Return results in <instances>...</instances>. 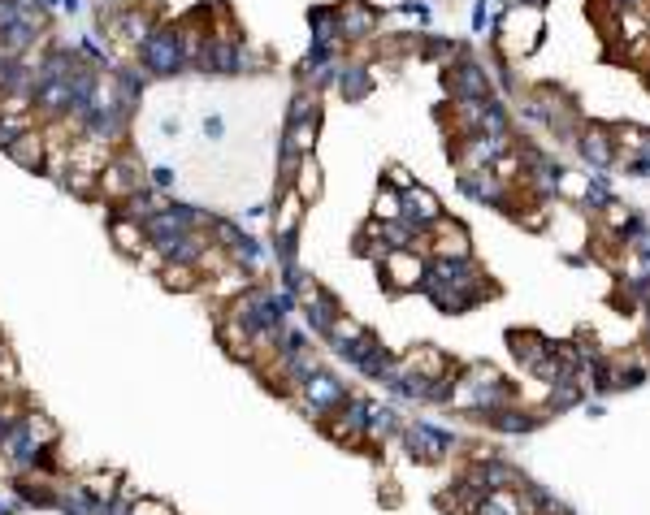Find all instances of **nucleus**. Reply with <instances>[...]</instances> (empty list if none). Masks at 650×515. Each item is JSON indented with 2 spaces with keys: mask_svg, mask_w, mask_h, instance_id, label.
Masks as SVG:
<instances>
[{
  "mask_svg": "<svg viewBox=\"0 0 650 515\" xmlns=\"http://www.w3.org/2000/svg\"><path fill=\"white\" fill-rule=\"evenodd\" d=\"M581 156H585V165H594V169H607L612 165V156H616V143L607 139V131L602 126H590L581 139Z\"/></svg>",
  "mask_w": 650,
  "mask_h": 515,
  "instance_id": "6ab92c4d",
  "label": "nucleus"
},
{
  "mask_svg": "<svg viewBox=\"0 0 650 515\" xmlns=\"http://www.w3.org/2000/svg\"><path fill=\"white\" fill-rule=\"evenodd\" d=\"M161 286H165V290H200V268L161 265Z\"/></svg>",
  "mask_w": 650,
  "mask_h": 515,
  "instance_id": "bb28decb",
  "label": "nucleus"
},
{
  "mask_svg": "<svg viewBox=\"0 0 650 515\" xmlns=\"http://www.w3.org/2000/svg\"><path fill=\"white\" fill-rule=\"evenodd\" d=\"M265 213H269V204H251V208H248V221H261Z\"/></svg>",
  "mask_w": 650,
  "mask_h": 515,
  "instance_id": "58836bf2",
  "label": "nucleus"
},
{
  "mask_svg": "<svg viewBox=\"0 0 650 515\" xmlns=\"http://www.w3.org/2000/svg\"><path fill=\"white\" fill-rule=\"evenodd\" d=\"M14 9H17L22 17H27V22H35L39 31H48L52 14H48V5H44V0H14Z\"/></svg>",
  "mask_w": 650,
  "mask_h": 515,
  "instance_id": "c756f323",
  "label": "nucleus"
},
{
  "mask_svg": "<svg viewBox=\"0 0 650 515\" xmlns=\"http://www.w3.org/2000/svg\"><path fill=\"white\" fill-rule=\"evenodd\" d=\"M27 131H35V113H9V109H0V152L9 148L14 139H22Z\"/></svg>",
  "mask_w": 650,
  "mask_h": 515,
  "instance_id": "b1692460",
  "label": "nucleus"
},
{
  "mask_svg": "<svg viewBox=\"0 0 650 515\" xmlns=\"http://www.w3.org/2000/svg\"><path fill=\"white\" fill-rule=\"evenodd\" d=\"M485 17H490V0H477V5H473V35L485 31Z\"/></svg>",
  "mask_w": 650,
  "mask_h": 515,
  "instance_id": "c9c22d12",
  "label": "nucleus"
},
{
  "mask_svg": "<svg viewBox=\"0 0 650 515\" xmlns=\"http://www.w3.org/2000/svg\"><path fill=\"white\" fill-rule=\"evenodd\" d=\"M48 5V14H61V0H44Z\"/></svg>",
  "mask_w": 650,
  "mask_h": 515,
  "instance_id": "a19ab883",
  "label": "nucleus"
},
{
  "mask_svg": "<svg viewBox=\"0 0 650 515\" xmlns=\"http://www.w3.org/2000/svg\"><path fill=\"white\" fill-rule=\"evenodd\" d=\"M334 87H338V96L347 104H365L368 96H373V74H368V66H360V61H343Z\"/></svg>",
  "mask_w": 650,
  "mask_h": 515,
  "instance_id": "dca6fc26",
  "label": "nucleus"
},
{
  "mask_svg": "<svg viewBox=\"0 0 650 515\" xmlns=\"http://www.w3.org/2000/svg\"><path fill=\"white\" fill-rule=\"evenodd\" d=\"M117 5H126V0H96V17H101V22H104V17L113 14Z\"/></svg>",
  "mask_w": 650,
  "mask_h": 515,
  "instance_id": "e433bc0d",
  "label": "nucleus"
},
{
  "mask_svg": "<svg viewBox=\"0 0 650 515\" xmlns=\"http://www.w3.org/2000/svg\"><path fill=\"white\" fill-rule=\"evenodd\" d=\"M74 48H79V57H83V61H91V66H101V69H113L117 66L113 52H109V44H104V39H96V35H79V39H74Z\"/></svg>",
  "mask_w": 650,
  "mask_h": 515,
  "instance_id": "393cba45",
  "label": "nucleus"
},
{
  "mask_svg": "<svg viewBox=\"0 0 650 515\" xmlns=\"http://www.w3.org/2000/svg\"><path fill=\"white\" fill-rule=\"evenodd\" d=\"M27 429H31L35 442H57V437H61V429H57L44 412H27Z\"/></svg>",
  "mask_w": 650,
  "mask_h": 515,
  "instance_id": "7c9ffc66",
  "label": "nucleus"
},
{
  "mask_svg": "<svg viewBox=\"0 0 650 515\" xmlns=\"http://www.w3.org/2000/svg\"><path fill=\"white\" fill-rule=\"evenodd\" d=\"M273 260H278V268H282V265H295V260H300V230L273 234Z\"/></svg>",
  "mask_w": 650,
  "mask_h": 515,
  "instance_id": "cd10ccee",
  "label": "nucleus"
},
{
  "mask_svg": "<svg viewBox=\"0 0 650 515\" xmlns=\"http://www.w3.org/2000/svg\"><path fill=\"white\" fill-rule=\"evenodd\" d=\"M139 186H148V178H144V169L134 165V156H109V165L101 169V195L104 200H131Z\"/></svg>",
  "mask_w": 650,
  "mask_h": 515,
  "instance_id": "1a4fd4ad",
  "label": "nucleus"
},
{
  "mask_svg": "<svg viewBox=\"0 0 650 515\" xmlns=\"http://www.w3.org/2000/svg\"><path fill=\"white\" fill-rule=\"evenodd\" d=\"M300 394H304V415H308V420H321V425H325V420H330V415L338 412L343 403H347V385L338 382L334 373L317 368V373H313V377H308V382L300 385Z\"/></svg>",
  "mask_w": 650,
  "mask_h": 515,
  "instance_id": "20e7f679",
  "label": "nucleus"
},
{
  "mask_svg": "<svg viewBox=\"0 0 650 515\" xmlns=\"http://www.w3.org/2000/svg\"><path fill=\"white\" fill-rule=\"evenodd\" d=\"M403 437H408V455H412V459H442V455L455 447V437H451L447 429L430 425V420H412V425L403 429Z\"/></svg>",
  "mask_w": 650,
  "mask_h": 515,
  "instance_id": "ddd939ff",
  "label": "nucleus"
},
{
  "mask_svg": "<svg viewBox=\"0 0 650 515\" xmlns=\"http://www.w3.org/2000/svg\"><path fill=\"white\" fill-rule=\"evenodd\" d=\"M400 429V412L390 403H368V415H365V437H390Z\"/></svg>",
  "mask_w": 650,
  "mask_h": 515,
  "instance_id": "aec40b11",
  "label": "nucleus"
},
{
  "mask_svg": "<svg viewBox=\"0 0 650 515\" xmlns=\"http://www.w3.org/2000/svg\"><path fill=\"white\" fill-rule=\"evenodd\" d=\"M156 22H161V17L152 14V9H144V5H117L113 14L104 17V31L113 35V39H122V44L139 48V44L152 35V26H156Z\"/></svg>",
  "mask_w": 650,
  "mask_h": 515,
  "instance_id": "6e6552de",
  "label": "nucleus"
},
{
  "mask_svg": "<svg viewBox=\"0 0 650 515\" xmlns=\"http://www.w3.org/2000/svg\"><path fill=\"white\" fill-rule=\"evenodd\" d=\"M400 221H408L412 230L425 238V234L442 221V200L433 195L430 186H421V183H412V186H403L400 191Z\"/></svg>",
  "mask_w": 650,
  "mask_h": 515,
  "instance_id": "423d86ee",
  "label": "nucleus"
},
{
  "mask_svg": "<svg viewBox=\"0 0 650 515\" xmlns=\"http://www.w3.org/2000/svg\"><path fill=\"white\" fill-rule=\"evenodd\" d=\"M464 52L460 39H438V35H421V57L425 61H455Z\"/></svg>",
  "mask_w": 650,
  "mask_h": 515,
  "instance_id": "a878e982",
  "label": "nucleus"
},
{
  "mask_svg": "<svg viewBox=\"0 0 650 515\" xmlns=\"http://www.w3.org/2000/svg\"><path fill=\"white\" fill-rule=\"evenodd\" d=\"M9 420H14V412H9V407L0 403V437H5V429H9Z\"/></svg>",
  "mask_w": 650,
  "mask_h": 515,
  "instance_id": "ea45409f",
  "label": "nucleus"
},
{
  "mask_svg": "<svg viewBox=\"0 0 650 515\" xmlns=\"http://www.w3.org/2000/svg\"><path fill=\"white\" fill-rule=\"evenodd\" d=\"M442 83H447V91H451V100L455 104H477V100H490V96H495V87H490V69H485L482 61H473L468 52H460L455 61H447Z\"/></svg>",
  "mask_w": 650,
  "mask_h": 515,
  "instance_id": "7ed1b4c3",
  "label": "nucleus"
},
{
  "mask_svg": "<svg viewBox=\"0 0 650 515\" xmlns=\"http://www.w3.org/2000/svg\"><path fill=\"white\" fill-rule=\"evenodd\" d=\"M382 26V9L373 0H338V35L343 44H365Z\"/></svg>",
  "mask_w": 650,
  "mask_h": 515,
  "instance_id": "0eeeda50",
  "label": "nucleus"
},
{
  "mask_svg": "<svg viewBox=\"0 0 650 515\" xmlns=\"http://www.w3.org/2000/svg\"><path fill=\"white\" fill-rule=\"evenodd\" d=\"M5 156L14 161L17 169H27V173H48V143H44V134L39 131H27L22 139H14Z\"/></svg>",
  "mask_w": 650,
  "mask_h": 515,
  "instance_id": "4468645a",
  "label": "nucleus"
},
{
  "mask_svg": "<svg viewBox=\"0 0 650 515\" xmlns=\"http://www.w3.org/2000/svg\"><path fill=\"white\" fill-rule=\"evenodd\" d=\"M174 183H178V169H174V165H152L148 169V186H152V191H161V195H165V191H174Z\"/></svg>",
  "mask_w": 650,
  "mask_h": 515,
  "instance_id": "2f4dec72",
  "label": "nucleus"
},
{
  "mask_svg": "<svg viewBox=\"0 0 650 515\" xmlns=\"http://www.w3.org/2000/svg\"><path fill=\"white\" fill-rule=\"evenodd\" d=\"M208 251H213V238L208 230H186L178 238H165V243H152L148 256H156L161 265H186V268H204L208 260Z\"/></svg>",
  "mask_w": 650,
  "mask_h": 515,
  "instance_id": "39448f33",
  "label": "nucleus"
},
{
  "mask_svg": "<svg viewBox=\"0 0 650 515\" xmlns=\"http://www.w3.org/2000/svg\"><path fill=\"white\" fill-rule=\"evenodd\" d=\"M156 131H161V139H169V143H174V139L183 134V121H178V117H161V121H156Z\"/></svg>",
  "mask_w": 650,
  "mask_h": 515,
  "instance_id": "f704fd0d",
  "label": "nucleus"
},
{
  "mask_svg": "<svg viewBox=\"0 0 650 515\" xmlns=\"http://www.w3.org/2000/svg\"><path fill=\"white\" fill-rule=\"evenodd\" d=\"M134 61L148 69V79H178V74H186L183 31H178V22H156L148 39L134 48Z\"/></svg>",
  "mask_w": 650,
  "mask_h": 515,
  "instance_id": "f257e3e1",
  "label": "nucleus"
},
{
  "mask_svg": "<svg viewBox=\"0 0 650 515\" xmlns=\"http://www.w3.org/2000/svg\"><path fill=\"white\" fill-rule=\"evenodd\" d=\"M79 485H83L87 494H91V499L104 507V502L117 499V489H122V477H117V472H87Z\"/></svg>",
  "mask_w": 650,
  "mask_h": 515,
  "instance_id": "5701e85b",
  "label": "nucleus"
},
{
  "mask_svg": "<svg viewBox=\"0 0 650 515\" xmlns=\"http://www.w3.org/2000/svg\"><path fill=\"white\" fill-rule=\"evenodd\" d=\"M300 221H304V200L286 186L282 191V204H278V213H273V234H291V230H300Z\"/></svg>",
  "mask_w": 650,
  "mask_h": 515,
  "instance_id": "412c9836",
  "label": "nucleus"
},
{
  "mask_svg": "<svg viewBox=\"0 0 650 515\" xmlns=\"http://www.w3.org/2000/svg\"><path fill=\"white\" fill-rule=\"evenodd\" d=\"M148 69L139 66V61H117L113 69H109V91H113L117 104H126V109H139L144 104V96H148Z\"/></svg>",
  "mask_w": 650,
  "mask_h": 515,
  "instance_id": "9b49d317",
  "label": "nucleus"
},
{
  "mask_svg": "<svg viewBox=\"0 0 650 515\" xmlns=\"http://www.w3.org/2000/svg\"><path fill=\"white\" fill-rule=\"evenodd\" d=\"M87 9V0H61V14H69V17H79Z\"/></svg>",
  "mask_w": 650,
  "mask_h": 515,
  "instance_id": "4c0bfd02",
  "label": "nucleus"
},
{
  "mask_svg": "<svg viewBox=\"0 0 650 515\" xmlns=\"http://www.w3.org/2000/svg\"><path fill=\"white\" fill-rule=\"evenodd\" d=\"M386 278V290H417L421 286V273H425V260L417 256V247L408 251H386L382 260H378Z\"/></svg>",
  "mask_w": 650,
  "mask_h": 515,
  "instance_id": "f8f14e48",
  "label": "nucleus"
},
{
  "mask_svg": "<svg viewBox=\"0 0 650 515\" xmlns=\"http://www.w3.org/2000/svg\"><path fill=\"white\" fill-rule=\"evenodd\" d=\"M131 121H134V109H126V104L113 100V91H109V83H104V96L101 104L87 113L83 131H79V139H91V143H104V148H117L126 134H131Z\"/></svg>",
  "mask_w": 650,
  "mask_h": 515,
  "instance_id": "f03ea898",
  "label": "nucleus"
},
{
  "mask_svg": "<svg viewBox=\"0 0 650 515\" xmlns=\"http://www.w3.org/2000/svg\"><path fill=\"white\" fill-rule=\"evenodd\" d=\"M291 191H295V195H300L304 204L317 200V195H321V169H317V161H313V156H304V161H300V169H295V183H291Z\"/></svg>",
  "mask_w": 650,
  "mask_h": 515,
  "instance_id": "4be33fe9",
  "label": "nucleus"
},
{
  "mask_svg": "<svg viewBox=\"0 0 650 515\" xmlns=\"http://www.w3.org/2000/svg\"><path fill=\"white\" fill-rule=\"evenodd\" d=\"M300 312H304V325H308V333H317V338H330V330L338 325V316H343V303L334 300L325 286H308L300 300Z\"/></svg>",
  "mask_w": 650,
  "mask_h": 515,
  "instance_id": "9d476101",
  "label": "nucleus"
},
{
  "mask_svg": "<svg viewBox=\"0 0 650 515\" xmlns=\"http://www.w3.org/2000/svg\"><path fill=\"white\" fill-rule=\"evenodd\" d=\"M308 31L317 44H343L338 35V5H313L308 9Z\"/></svg>",
  "mask_w": 650,
  "mask_h": 515,
  "instance_id": "a211bd4d",
  "label": "nucleus"
},
{
  "mask_svg": "<svg viewBox=\"0 0 650 515\" xmlns=\"http://www.w3.org/2000/svg\"><path fill=\"white\" fill-rule=\"evenodd\" d=\"M400 216V191L395 186H382L378 200H373V221H395Z\"/></svg>",
  "mask_w": 650,
  "mask_h": 515,
  "instance_id": "c85d7f7f",
  "label": "nucleus"
},
{
  "mask_svg": "<svg viewBox=\"0 0 650 515\" xmlns=\"http://www.w3.org/2000/svg\"><path fill=\"white\" fill-rule=\"evenodd\" d=\"M317 368L321 364H317V355H313V347H308V351H291V355H278V377H282V382H291L295 390H300V385L308 382Z\"/></svg>",
  "mask_w": 650,
  "mask_h": 515,
  "instance_id": "f3484780",
  "label": "nucleus"
},
{
  "mask_svg": "<svg viewBox=\"0 0 650 515\" xmlns=\"http://www.w3.org/2000/svg\"><path fill=\"white\" fill-rule=\"evenodd\" d=\"M131 515H174V507L161 499H144V494H139V499L131 502Z\"/></svg>",
  "mask_w": 650,
  "mask_h": 515,
  "instance_id": "473e14b6",
  "label": "nucleus"
},
{
  "mask_svg": "<svg viewBox=\"0 0 650 515\" xmlns=\"http://www.w3.org/2000/svg\"><path fill=\"white\" fill-rule=\"evenodd\" d=\"M204 139H208V143H221V139H226V117L221 113L204 117Z\"/></svg>",
  "mask_w": 650,
  "mask_h": 515,
  "instance_id": "72a5a7b5",
  "label": "nucleus"
},
{
  "mask_svg": "<svg viewBox=\"0 0 650 515\" xmlns=\"http://www.w3.org/2000/svg\"><path fill=\"white\" fill-rule=\"evenodd\" d=\"M109 238H113V247L122 251V256H134V260H144L148 256V230L139 226V221H131V216H109Z\"/></svg>",
  "mask_w": 650,
  "mask_h": 515,
  "instance_id": "2eb2a0df",
  "label": "nucleus"
}]
</instances>
